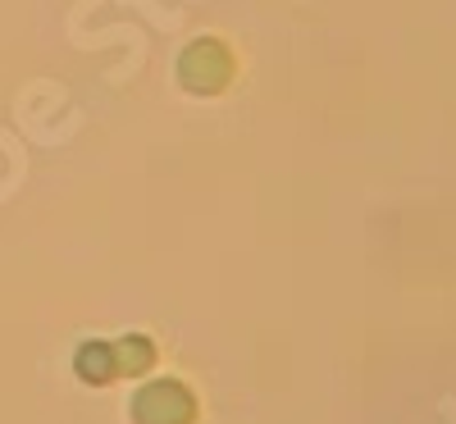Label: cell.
I'll list each match as a JSON object with an SVG mask.
<instances>
[{"label":"cell","mask_w":456,"mask_h":424,"mask_svg":"<svg viewBox=\"0 0 456 424\" xmlns=\"http://www.w3.org/2000/svg\"><path fill=\"white\" fill-rule=\"evenodd\" d=\"M178 83L192 96H219L228 83H233V55H228V46L215 42V37L192 42L178 55Z\"/></svg>","instance_id":"cell-2"},{"label":"cell","mask_w":456,"mask_h":424,"mask_svg":"<svg viewBox=\"0 0 456 424\" xmlns=\"http://www.w3.org/2000/svg\"><path fill=\"white\" fill-rule=\"evenodd\" d=\"M151 365H156V347H151V338L142 333H128L119 342H83L78 356H73V370H78L83 383H114L124 374H146Z\"/></svg>","instance_id":"cell-1"},{"label":"cell","mask_w":456,"mask_h":424,"mask_svg":"<svg viewBox=\"0 0 456 424\" xmlns=\"http://www.w3.org/2000/svg\"><path fill=\"white\" fill-rule=\"evenodd\" d=\"M133 424H197V397L178 379H156L133 397Z\"/></svg>","instance_id":"cell-3"}]
</instances>
